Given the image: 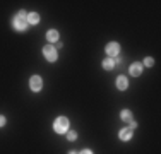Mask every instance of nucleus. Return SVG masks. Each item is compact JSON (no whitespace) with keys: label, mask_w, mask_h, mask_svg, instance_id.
Listing matches in <instances>:
<instances>
[{"label":"nucleus","mask_w":161,"mask_h":154,"mask_svg":"<svg viewBox=\"0 0 161 154\" xmlns=\"http://www.w3.org/2000/svg\"><path fill=\"white\" fill-rule=\"evenodd\" d=\"M69 118L65 117H58L55 122H53V130H55L57 134H67L69 132Z\"/></svg>","instance_id":"f257e3e1"},{"label":"nucleus","mask_w":161,"mask_h":154,"mask_svg":"<svg viewBox=\"0 0 161 154\" xmlns=\"http://www.w3.org/2000/svg\"><path fill=\"white\" fill-rule=\"evenodd\" d=\"M43 55H45V58H47L48 62H55L57 58H58V53H57L55 46H52V45H47L43 48Z\"/></svg>","instance_id":"f03ea898"},{"label":"nucleus","mask_w":161,"mask_h":154,"mask_svg":"<svg viewBox=\"0 0 161 154\" xmlns=\"http://www.w3.org/2000/svg\"><path fill=\"white\" fill-rule=\"evenodd\" d=\"M12 26H14V29L19 31V33H22V31H26L28 29V19H19V17H14V21H12Z\"/></svg>","instance_id":"7ed1b4c3"},{"label":"nucleus","mask_w":161,"mask_h":154,"mask_svg":"<svg viewBox=\"0 0 161 154\" xmlns=\"http://www.w3.org/2000/svg\"><path fill=\"white\" fill-rule=\"evenodd\" d=\"M105 52H106V55L112 58V57H117V55H118V52H120V46H118V43L112 41V43H108V45L105 46Z\"/></svg>","instance_id":"20e7f679"},{"label":"nucleus","mask_w":161,"mask_h":154,"mask_svg":"<svg viewBox=\"0 0 161 154\" xmlns=\"http://www.w3.org/2000/svg\"><path fill=\"white\" fill-rule=\"evenodd\" d=\"M29 86H31V89L34 92L41 91V87H43V80H41L40 75H33L31 79H29Z\"/></svg>","instance_id":"39448f33"},{"label":"nucleus","mask_w":161,"mask_h":154,"mask_svg":"<svg viewBox=\"0 0 161 154\" xmlns=\"http://www.w3.org/2000/svg\"><path fill=\"white\" fill-rule=\"evenodd\" d=\"M117 87H118L120 91H125V89H127V87H129V80H127V77H124V75L118 77V79H117Z\"/></svg>","instance_id":"423d86ee"},{"label":"nucleus","mask_w":161,"mask_h":154,"mask_svg":"<svg viewBox=\"0 0 161 154\" xmlns=\"http://www.w3.org/2000/svg\"><path fill=\"white\" fill-rule=\"evenodd\" d=\"M130 74L136 75V77L142 74V63H139V62H137V63H132V65H130Z\"/></svg>","instance_id":"0eeeda50"},{"label":"nucleus","mask_w":161,"mask_h":154,"mask_svg":"<svg viewBox=\"0 0 161 154\" xmlns=\"http://www.w3.org/2000/svg\"><path fill=\"white\" fill-rule=\"evenodd\" d=\"M118 137H120L124 142H127V140L132 139V130H130V129H122L120 134H118Z\"/></svg>","instance_id":"6e6552de"},{"label":"nucleus","mask_w":161,"mask_h":154,"mask_svg":"<svg viewBox=\"0 0 161 154\" xmlns=\"http://www.w3.org/2000/svg\"><path fill=\"white\" fill-rule=\"evenodd\" d=\"M47 40L50 41V43H55V41H58V31L50 29L48 33H47Z\"/></svg>","instance_id":"1a4fd4ad"},{"label":"nucleus","mask_w":161,"mask_h":154,"mask_svg":"<svg viewBox=\"0 0 161 154\" xmlns=\"http://www.w3.org/2000/svg\"><path fill=\"white\" fill-rule=\"evenodd\" d=\"M40 22V14L38 12H31V14H28V24H38Z\"/></svg>","instance_id":"9d476101"},{"label":"nucleus","mask_w":161,"mask_h":154,"mask_svg":"<svg viewBox=\"0 0 161 154\" xmlns=\"http://www.w3.org/2000/svg\"><path fill=\"white\" fill-rule=\"evenodd\" d=\"M113 67H115V60L113 58H105L103 60V69H105V70H113Z\"/></svg>","instance_id":"9b49d317"},{"label":"nucleus","mask_w":161,"mask_h":154,"mask_svg":"<svg viewBox=\"0 0 161 154\" xmlns=\"http://www.w3.org/2000/svg\"><path fill=\"white\" fill-rule=\"evenodd\" d=\"M120 118H122V120H124V122H132V113H130V111L129 110H122V113H120Z\"/></svg>","instance_id":"f8f14e48"},{"label":"nucleus","mask_w":161,"mask_h":154,"mask_svg":"<svg viewBox=\"0 0 161 154\" xmlns=\"http://www.w3.org/2000/svg\"><path fill=\"white\" fill-rule=\"evenodd\" d=\"M75 139H77V132H74V130H70V132H67V140L74 142Z\"/></svg>","instance_id":"ddd939ff"},{"label":"nucleus","mask_w":161,"mask_h":154,"mask_svg":"<svg viewBox=\"0 0 161 154\" xmlns=\"http://www.w3.org/2000/svg\"><path fill=\"white\" fill-rule=\"evenodd\" d=\"M16 17H19V19H28V12H26V10H19Z\"/></svg>","instance_id":"4468645a"},{"label":"nucleus","mask_w":161,"mask_h":154,"mask_svg":"<svg viewBox=\"0 0 161 154\" xmlns=\"http://www.w3.org/2000/svg\"><path fill=\"white\" fill-rule=\"evenodd\" d=\"M144 65H147V67H153V65H154V60H153L151 57H147V58L144 60Z\"/></svg>","instance_id":"2eb2a0df"},{"label":"nucleus","mask_w":161,"mask_h":154,"mask_svg":"<svg viewBox=\"0 0 161 154\" xmlns=\"http://www.w3.org/2000/svg\"><path fill=\"white\" fill-rule=\"evenodd\" d=\"M129 125H130V127H129V129H130V130H134V129H137V123H136V122H134V120H132V122H129Z\"/></svg>","instance_id":"dca6fc26"},{"label":"nucleus","mask_w":161,"mask_h":154,"mask_svg":"<svg viewBox=\"0 0 161 154\" xmlns=\"http://www.w3.org/2000/svg\"><path fill=\"white\" fill-rule=\"evenodd\" d=\"M5 125V117H2V115H0V127H3Z\"/></svg>","instance_id":"f3484780"},{"label":"nucleus","mask_w":161,"mask_h":154,"mask_svg":"<svg viewBox=\"0 0 161 154\" xmlns=\"http://www.w3.org/2000/svg\"><path fill=\"white\" fill-rule=\"evenodd\" d=\"M79 154H93V152H91L89 149H82V151H80Z\"/></svg>","instance_id":"a211bd4d"},{"label":"nucleus","mask_w":161,"mask_h":154,"mask_svg":"<svg viewBox=\"0 0 161 154\" xmlns=\"http://www.w3.org/2000/svg\"><path fill=\"white\" fill-rule=\"evenodd\" d=\"M69 154H77V152H75V151H70V152H69Z\"/></svg>","instance_id":"6ab92c4d"}]
</instances>
